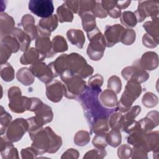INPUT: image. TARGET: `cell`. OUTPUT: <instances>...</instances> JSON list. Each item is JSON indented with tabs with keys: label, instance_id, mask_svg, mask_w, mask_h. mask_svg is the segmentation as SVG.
<instances>
[{
	"label": "cell",
	"instance_id": "6da1fadb",
	"mask_svg": "<svg viewBox=\"0 0 159 159\" xmlns=\"http://www.w3.org/2000/svg\"><path fill=\"white\" fill-rule=\"evenodd\" d=\"M48 65L53 72L55 78L60 76L65 71H68L83 79L91 75L94 71L93 68L77 53L62 54Z\"/></svg>",
	"mask_w": 159,
	"mask_h": 159
},
{
	"label": "cell",
	"instance_id": "7a4b0ae2",
	"mask_svg": "<svg viewBox=\"0 0 159 159\" xmlns=\"http://www.w3.org/2000/svg\"><path fill=\"white\" fill-rule=\"evenodd\" d=\"M101 93V88H93L88 86L86 90L77 98L80 102L84 115L90 127L93 122L101 117H109L117 109L104 107L99 101V95Z\"/></svg>",
	"mask_w": 159,
	"mask_h": 159
},
{
	"label": "cell",
	"instance_id": "3957f363",
	"mask_svg": "<svg viewBox=\"0 0 159 159\" xmlns=\"http://www.w3.org/2000/svg\"><path fill=\"white\" fill-rule=\"evenodd\" d=\"M89 41L86 53L89 58L93 61H98L103 57L106 47L104 35L98 27L93 30L87 32Z\"/></svg>",
	"mask_w": 159,
	"mask_h": 159
},
{
	"label": "cell",
	"instance_id": "277c9868",
	"mask_svg": "<svg viewBox=\"0 0 159 159\" xmlns=\"http://www.w3.org/2000/svg\"><path fill=\"white\" fill-rule=\"evenodd\" d=\"M141 93L142 87L140 83L133 80L128 81L125 90L119 101H118L117 110L120 112H126Z\"/></svg>",
	"mask_w": 159,
	"mask_h": 159
},
{
	"label": "cell",
	"instance_id": "5b68a950",
	"mask_svg": "<svg viewBox=\"0 0 159 159\" xmlns=\"http://www.w3.org/2000/svg\"><path fill=\"white\" fill-rule=\"evenodd\" d=\"M65 88L64 96L68 99H77L86 89V81L76 75L61 79Z\"/></svg>",
	"mask_w": 159,
	"mask_h": 159
},
{
	"label": "cell",
	"instance_id": "8992f818",
	"mask_svg": "<svg viewBox=\"0 0 159 159\" xmlns=\"http://www.w3.org/2000/svg\"><path fill=\"white\" fill-rule=\"evenodd\" d=\"M29 111L35 113V120L42 126L53 120V113L52 108L37 98H31Z\"/></svg>",
	"mask_w": 159,
	"mask_h": 159
},
{
	"label": "cell",
	"instance_id": "52a82bcc",
	"mask_svg": "<svg viewBox=\"0 0 159 159\" xmlns=\"http://www.w3.org/2000/svg\"><path fill=\"white\" fill-rule=\"evenodd\" d=\"M48 128L49 127L42 128L30 137L32 141L31 147L35 150L38 155L48 153L50 148L51 140Z\"/></svg>",
	"mask_w": 159,
	"mask_h": 159
},
{
	"label": "cell",
	"instance_id": "ba28073f",
	"mask_svg": "<svg viewBox=\"0 0 159 159\" xmlns=\"http://www.w3.org/2000/svg\"><path fill=\"white\" fill-rule=\"evenodd\" d=\"M158 1H139L137 9L134 12L137 22L143 21L147 17H151L152 19L158 17Z\"/></svg>",
	"mask_w": 159,
	"mask_h": 159
},
{
	"label": "cell",
	"instance_id": "9c48e42d",
	"mask_svg": "<svg viewBox=\"0 0 159 159\" xmlns=\"http://www.w3.org/2000/svg\"><path fill=\"white\" fill-rule=\"evenodd\" d=\"M29 124L23 118H17L10 124L6 130V137L12 142L20 140L28 130Z\"/></svg>",
	"mask_w": 159,
	"mask_h": 159
},
{
	"label": "cell",
	"instance_id": "30bf717a",
	"mask_svg": "<svg viewBox=\"0 0 159 159\" xmlns=\"http://www.w3.org/2000/svg\"><path fill=\"white\" fill-rule=\"evenodd\" d=\"M29 9L38 17L47 18L52 15L54 6L51 0H31L29 2Z\"/></svg>",
	"mask_w": 159,
	"mask_h": 159
},
{
	"label": "cell",
	"instance_id": "8fae6325",
	"mask_svg": "<svg viewBox=\"0 0 159 159\" xmlns=\"http://www.w3.org/2000/svg\"><path fill=\"white\" fill-rule=\"evenodd\" d=\"M121 75L125 80L135 81L140 84L145 82L149 78L148 73L136 65L125 67L122 70Z\"/></svg>",
	"mask_w": 159,
	"mask_h": 159
},
{
	"label": "cell",
	"instance_id": "7c38bea8",
	"mask_svg": "<svg viewBox=\"0 0 159 159\" xmlns=\"http://www.w3.org/2000/svg\"><path fill=\"white\" fill-rule=\"evenodd\" d=\"M29 69L34 76L45 84L50 82L55 78L53 72L49 65H47L44 62L40 61L31 65Z\"/></svg>",
	"mask_w": 159,
	"mask_h": 159
},
{
	"label": "cell",
	"instance_id": "4fadbf2b",
	"mask_svg": "<svg viewBox=\"0 0 159 159\" xmlns=\"http://www.w3.org/2000/svg\"><path fill=\"white\" fill-rule=\"evenodd\" d=\"M58 19L55 14H52L47 18H42L37 25L38 37L43 36L50 37L51 32L54 31L58 27Z\"/></svg>",
	"mask_w": 159,
	"mask_h": 159
},
{
	"label": "cell",
	"instance_id": "5bb4252c",
	"mask_svg": "<svg viewBox=\"0 0 159 159\" xmlns=\"http://www.w3.org/2000/svg\"><path fill=\"white\" fill-rule=\"evenodd\" d=\"M45 93L50 101L53 102H60L65 94L63 83L59 80H52L46 84Z\"/></svg>",
	"mask_w": 159,
	"mask_h": 159
},
{
	"label": "cell",
	"instance_id": "9a60e30c",
	"mask_svg": "<svg viewBox=\"0 0 159 159\" xmlns=\"http://www.w3.org/2000/svg\"><path fill=\"white\" fill-rule=\"evenodd\" d=\"M124 27L120 24L106 25L104 37L106 47H111L120 41V38Z\"/></svg>",
	"mask_w": 159,
	"mask_h": 159
},
{
	"label": "cell",
	"instance_id": "2e32d148",
	"mask_svg": "<svg viewBox=\"0 0 159 159\" xmlns=\"http://www.w3.org/2000/svg\"><path fill=\"white\" fill-rule=\"evenodd\" d=\"M134 65L140 66L144 70H153L158 65V55L154 52H147L142 55L140 59L137 60Z\"/></svg>",
	"mask_w": 159,
	"mask_h": 159
},
{
	"label": "cell",
	"instance_id": "e0dca14e",
	"mask_svg": "<svg viewBox=\"0 0 159 159\" xmlns=\"http://www.w3.org/2000/svg\"><path fill=\"white\" fill-rule=\"evenodd\" d=\"M140 129L148 133L151 132L159 124V115L157 111H152L147 113V116L139 121Z\"/></svg>",
	"mask_w": 159,
	"mask_h": 159
},
{
	"label": "cell",
	"instance_id": "ac0fdd59",
	"mask_svg": "<svg viewBox=\"0 0 159 159\" xmlns=\"http://www.w3.org/2000/svg\"><path fill=\"white\" fill-rule=\"evenodd\" d=\"M1 154L4 159L19 158V153L17 148L14 147L11 141L6 136L1 137Z\"/></svg>",
	"mask_w": 159,
	"mask_h": 159
},
{
	"label": "cell",
	"instance_id": "d6986e66",
	"mask_svg": "<svg viewBox=\"0 0 159 159\" xmlns=\"http://www.w3.org/2000/svg\"><path fill=\"white\" fill-rule=\"evenodd\" d=\"M52 45L50 37L39 36L35 39V49L44 59L53 56L52 52Z\"/></svg>",
	"mask_w": 159,
	"mask_h": 159
},
{
	"label": "cell",
	"instance_id": "ffe728a7",
	"mask_svg": "<svg viewBox=\"0 0 159 159\" xmlns=\"http://www.w3.org/2000/svg\"><path fill=\"white\" fill-rule=\"evenodd\" d=\"M30 105V98L24 96H20L9 100V107L11 111L18 114L29 111Z\"/></svg>",
	"mask_w": 159,
	"mask_h": 159
},
{
	"label": "cell",
	"instance_id": "44dd1931",
	"mask_svg": "<svg viewBox=\"0 0 159 159\" xmlns=\"http://www.w3.org/2000/svg\"><path fill=\"white\" fill-rule=\"evenodd\" d=\"M20 24L24 32L30 37L32 40H35L37 38V27L35 25V19L32 15L27 14L23 16L21 19Z\"/></svg>",
	"mask_w": 159,
	"mask_h": 159
},
{
	"label": "cell",
	"instance_id": "7402d4cb",
	"mask_svg": "<svg viewBox=\"0 0 159 159\" xmlns=\"http://www.w3.org/2000/svg\"><path fill=\"white\" fill-rule=\"evenodd\" d=\"M99 99L101 104L104 107L108 109L115 107L118 103L116 93L109 89L101 92L99 95Z\"/></svg>",
	"mask_w": 159,
	"mask_h": 159
},
{
	"label": "cell",
	"instance_id": "603a6c76",
	"mask_svg": "<svg viewBox=\"0 0 159 159\" xmlns=\"http://www.w3.org/2000/svg\"><path fill=\"white\" fill-rule=\"evenodd\" d=\"M44 58L40 55L35 48H30L26 50L20 58V62L23 65H34L42 61Z\"/></svg>",
	"mask_w": 159,
	"mask_h": 159
},
{
	"label": "cell",
	"instance_id": "cb8c5ba5",
	"mask_svg": "<svg viewBox=\"0 0 159 159\" xmlns=\"http://www.w3.org/2000/svg\"><path fill=\"white\" fill-rule=\"evenodd\" d=\"M14 19L6 12H1L0 15L1 38L9 35L15 28Z\"/></svg>",
	"mask_w": 159,
	"mask_h": 159
},
{
	"label": "cell",
	"instance_id": "d4e9b609",
	"mask_svg": "<svg viewBox=\"0 0 159 159\" xmlns=\"http://www.w3.org/2000/svg\"><path fill=\"white\" fill-rule=\"evenodd\" d=\"M9 35H11L15 38H16V39L18 40L20 44V50L22 52H25L26 50L29 49V47L30 44L32 39L22 29L17 27H15Z\"/></svg>",
	"mask_w": 159,
	"mask_h": 159
},
{
	"label": "cell",
	"instance_id": "484cf974",
	"mask_svg": "<svg viewBox=\"0 0 159 159\" xmlns=\"http://www.w3.org/2000/svg\"><path fill=\"white\" fill-rule=\"evenodd\" d=\"M159 133L158 131L150 132L147 134L145 148L148 152L152 151L153 155L158 157Z\"/></svg>",
	"mask_w": 159,
	"mask_h": 159
},
{
	"label": "cell",
	"instance_id": "4316f807",
	"mask_svg": "<svg viewBox=\"0 0 159 159\" xmlns=\"http://www.w3.org/2000/svg\"><path fill=\"white\" fill-rule=\"evenodd\" d=\"M146 132H143L141 129L137 130L128 136L127 139V143L132 145L134 147H143L145 150V142H146Z\"/></svg>",
	"mask_w": 159,
	"mask_h": 159
},
{
	"label": "cell",
	"instance_id": "83f0119b",
	"mask_svg": "<svg viewBox=\"0 0 159 159\" xmlns=\"http://www.w3.org/2000/svg\"><path fill=\"white\" fill-rule=\"evenodd\" d=\"M66 37L71 44L80 48L83 47L85 42V37L82 30L71 29L67 31Z\"/></svg>",
	"mask_w": 159,
	"mask_h": 159
},
{
	"label": "cell",
	"instance_id": "f1b7e54d",
	"mask_svg": "<svg viewBox=\"0 0 159 159\" xmlns=\"http://www.w3.org/2000/svg\"><path fill=\"white\" fill-rule=\"evenodd\" d=\"M109 117H101L95 119L90 126L91 130L95 134H107L109 130Z\"/></svg>",
	"mask_w": 159,
	"mask_h": 159
},
{
	"label": "cell",
	"instance_id": "f546056e",
	"mask_svg": "<svg viewBox=\"0 0 159 159\" xmlns=\"http://www.w3.org/2000/svg\"><path fill=\"white\" fill-rule=\"evenodd\" d=\"M16 78L24 86H29L34 83L35 78L29 68H21L16 73Z\"/></svg>",
	"mask_w": 159,
	"mask_h": 159
},
{
	"label": "cell",
	"instance_id": "4dcf8cb0",
	"mask_svg": "<svg viewBox=\"0 0 159 159\" xmlns=\"http://www.w3.org/2000/svg\"><path fill=\"white\" fill-rule=\"evenodd\" d=\"M52 52L53 55L68 50V44L65 39L61 35H57L52 41Z\"/></svg>",
	"mask_w": 159,
	"mask_h": 159
},
{
	"label": "cell",
	"instance_id": "1f68e13d",
	"mask_svg": "<svg viewBox=\"0 0 159 159\" xmlns=\"http://www.w3.org/2000/svg\"><path fill=\"white\" fill-rule=\"evenodd\" d=\"M80 17L81 18L83 28L86 32L93 30L97 27L95 16L93 15L92 12H85Z\"/></svg>",
	"mask_w": 159,
	"mask_h": 159
},
{
	"label": "cell",
	"instance_id": "d6a6232c",
	"mask_svg": "<svg viewBox=\"0 0 159 159\" xmlns=\"http://www.w3.org/2000/svg\"><path fill=\"white\" fill-rule=\"evenodd\" d=\"M143 27L147 32V34L153 37L156 40L159 39V22L158 17L147 21L143 24Z\"/></svg>",
	"mask_w": 159,
	"mask_h": 159
},
{
	"label": "cell",
	"instance_id": "836d02e7",
	"mask_svg": "<svg viewBox=\"0 0 159 159\" xmlns=\"http://www.w3.org/2000/svg\"><path fill=\"white\" fill-rule=\"evenodd\" d=\"M57 16L60 22H72L73 20V13L67 7L65 2L60 6L57 10Z\"/></svg>",
	"mask_w": 159,
	"mask_h": 159
},
{
	"label": "cell",
	"instance_id": "e575fe53",
	"mask_svg": "<svg viewBox=\"0 0 159 159\" xmlns=\"http://www.w3.org/2000/svg\"><path fill=\"white\" fill-rule=\"evenodd\" d=\"M125 122L124 115L115 111L112 112L108 117V124L111 129H120Z\"/></svg>",
	"mask_w": 159,
	"mask_h": 159
},
{
	"label": "cell",
	"instance_id": "d590c367",
	"mask_svg": "<svg viewBox=\"0 0 159 159\" xmlns=\"http://www.w3.org/2000/svg\"><path fill=\"white\" fill-rule=\"evenodd\" d=\"M106 137L107 145L112 147H117L121 143L122 135L120 129H111V130L106 134Z\"/></svg>",
	"mask_w": 159,
	"mask_h": 159
},
{
	"label": "cell",
	"instance_id": "8d00e7d4",
	"mask_svg": "<svg viewBox=\"0 0 159 159\" xmlns=\"http://www.w3.org/2000/svg\"><path fill=\"white\" fill-rule=\"evenodd\" d=\"M121 24L129 29L137 25V20L135 14L132 11H124L120 16Z\"/></svg>",
	"mask_w": 159,
	"mask_h": 159
},
{
	"label": "cell",
	"instance_id": "74e56055",
	"mask_svg": "<svg viewBox=\"0 0 159 159\" xmlns=\"http://www.w3.org/2000/svg\"><path fill=\"white\" fill-rule=\"evenodd\" d=\"M1 77L6 82L11 81L14 78V70L9 63L1 65Z\"/></svg>",
	"mask_w": 159,
	"mask_h": 159
},
{
	"label": "cell",
	"instance_id": "f35d334b",
	"mask_svg": "<svg viewBox=\"0 0 159 159\" xmlns=\"http://www.w3.org/2000/svg\"><path fill=\"white\" fill-rule=\"evenodd\" d=\"M0 120H1V134L2 135L7 130L8 127L12 121V116L4 110L2 106H1L0 112Z\"/></svg>",
	"mask_w": 159,
	"mask_h": 159
},
{
	"label": "cell",
	"instance_id": "ab89813d",
	"mask_svg": "<svg viewBox=\"0 0 159 159\" xmlns=\"http://www.w3.org/2000/svg\"><path fill=\"white\" fill-rule=\"evenodd\" d=\"M136 34L134 30L132 29H124L123 30L120 42H122L125 45H131L133 44L135 40Z\"/></svg>",
	"mask_w": 159,
	"mask_h": 159
},
{
	"label": "cell",
	"instance_id": "60d3db41",
	"mask_svg": "<svg viewBox=\"0 0 159 159\" xmlns=\"http://www.w3.org/2000/svg\"><path fill=\"white\" fill-rule=\"evenodd\" d=\"M90 140L89 133L86 130H79L74 137V143L80 147L84 146Z\"/></svg>",
	"mask_w": 159,
	"mask_h": 159
},
{
	"label": "cell",
	"instance_id": "b9f144b4",
	"mask_svg": "<svg viewBox=\"0 0 159 159\" xmlns=\"http://www.w3.org/2000/svg\"><path fill=\"white\" fill-rule=\"evenodd\" d=\"M1 43L7 45L12 50V53H16L20 49L18 40L11 35H7L1 38Z\"/></svg>",
	"mask_w": 159,
	"mask_h": 159
},
{
	"label": "cell",
	"instance_id": "7bdbcfd3",
	"mask_svg": "<svg viewBox=\"0 0 159 159\" xmlns=\"http://www.w3.org/2000/svg\"><path fill=\"white\" fill-rule=\"evenodd\" d=\"M142 104L148 108H152L156 106L158 102V98L156 94L152 92L145 93L142 99Z\"/></svg>",
	"mask_w": 159,
	"mask_h": 159
},
{
	"label": "cell",
	"instance_id": "ee69618b",
	"mask_svg": "<svg viewBox=\"0 0 159 159\" xmlns=\"http://www.w3.org/2000/svg\"><path fill=\"white\" fill-rule=\"evenodd\" d=\"M79 2V11L78 15L81 16L83 14L87 12H92L94 9L96 1L94 0L89 1H78Z\"/></svg>",
	"mask_w": 159,
	"mask_h": 159
},
{
	"label": "cell",
	"instance_id": "f6af8a7d",
	"mask_svg": "<svg viewBox=\"0 0 159 159\" xmlns=\"http://www.w3.org/2000/svg\"><path fill=\"white\" fill-rule=\"evenodd\" d=\"M107 88L114 91L116 94L119 93L122 89V82L120 79L117 76H111L107 81Z\"/></svg>",
	"mask_w": 159,
	"mask_h": 159
},
{
	"label": "cell",
	"instance_id": "bcb514c9",
	"mask_svg": "<svg viewBox=\"0 0 159 159\" xmlns=\"http://www.w3.org/2000/svg\"><path fill=\"white\" fill-rule=\"evenodd\" d=\"M123 131L128 134H130L137 130L140 129V126L139 121H136L134 119L125 120L122 127L121 128Z\"/></svg>",
	"mask_w": 159,
	"mask_h": 159
},
{
	"label": "cell",
	"instance_id": "7dc6e473",
	"mask_svg": "<svg viewBox=\"0 0 159 159\" xmlns=\"http://www.w3.org/2000/svg\"><path fill=\"white\" fill-rule=\"evenodd\" d=\"M106 134H98L94 137L92 143L93 145L99 149H105L107 145L106 142Z\"/></svg>",
	"mask_w": 159,
	"mask_h": 159
},
{
	"label": "cell",
	"instance_id": "c3c4849f",
	"mask_svg": "<svg viewBox=\"0 0 159 159\" xmlns=\"http://www.w3.org/2000/svg\"><path fill=\"white\" fill-rule=\"evenodd\" d=\"M132 148L127 144L121 145L117 149V156L121 159H127L131 157Z\"/></svg>",
	"mask_w": 159,
	"mask_h": 159
},
{
	"label": "cell",
	"instance_id": "681fc988",
	"mask_svg": "<svg viewBox=\"0 0 159 159\" xmlns=\"http://www.w3.org/2000/svg\"><path fill=\"white\" fill-rule=\"evenodd\" d=\"M105 149L96 148L88 151L84 155L83 158H103L106 155Z\"/></svg>",
	"mask_w": 159,
	"mask_h": 159
},
{
	"label": "cell",
	"instance_id": "f907efd6",
	"mask_svg": "<svg viewBox=\"0 0 159 159\" xmlns=\"http://www.w3.org/2000/svg\"><path fill=\"white\" fill-rule=\"evenodd\" d=\"M12 53L11 48L7 45L1 43V65L7 63Z\"/></svg>",
	"mask_w": 159,
	"mask_h": 159
},
{
	"label": "cell",
	"instance_id": "816d5d0a",
	"mask_svg": "<svg viewBox=\"0 0 159 159\" xmlns=\"http://www.w3.org/2000/svg\"><path fill=\"white\" fill-rule=\"evenodd\" d=\"M103 84V77L100 74L92 76L88 80V86L93 88H101Z\"/></svg>",
	"mask_w": 159,
	"mask_h": 159
},
{
	"label": "cell",
	"instance_id": "f5cc1de1",
	"mask_svg": "<svg viewBox=\"0 0 159 159\" xmlns=\"http://www.w3.org/2000/svg\"><path fill=\"white\" fill-rule=\"evenodd\" d=\"M142 43L146 47L153 48L158 45V40H156L153 37L146 33L142 37Z\"/></svg>",
	"mask_w": 159,
	"mask_h": 159
},
{
	"label": "cell",
	"instance_id": "db71d44e",
	"mask_svg": "<svg viewBox=\"0 0 159 159\" xmlns=\"http://www.w3.org/2000/svg\"><path fill=\"white\" fill-rule=\"evenodd\" d=\"M141 111V107L139 106H134L130 107L125 113L124 116L125 120H133L139 114Z\"/></svg>",
	"mask_w": 159,
	"mask_h": 159
},
{
	"label": "cell",
	"instance_id": "11a10c76",
	"mask_svg": "<svg viewBox=\"0 0 159 159\" xmlns=\"http://www.w3.org/2000/svg\"><path fill=\"white\" fill-rule=\"evenodd\" d=\"M148 152L142 147H134L132 152L131 157L132 158H148Z\"/></svg>",
	"mask_w": 159,
	"mask_h": 159
},
{
	"label": "cell",
	"instance_id": "9f6ffc18",
	"mask_svg": "<svg viewBox=\"0 0 159 159\" xmlns=\"http://www.w3.org/2000/svg\"><path fill=\"white\" fill-rule=\"evenodd\" d=\"M92 13L95 17L99 18H104L107 16V12L102 7L101 2H96L95 6L92 11Z\"/></svg>",
	"mask_w": 159,
	"mask_h": 159
},
{
	"label": "cell",
	"instance_id": "6f0895ef",
	"mask_svg": "<svg viewBox=\"0 0 159 159\" xmlns=\"http://www.w3.org/2000/svg\"><path fill=\"white\" fill-rule=\"evenodd\" d=\"M21 158L24 159H29V158H35L38 155L37 152L34 148L32 147L23 148L21 152Z\"/></svg>",
	"mask_w": 159,
	"mask_h": 159
},
{
	"label": "cell",
	"instance_id": "680465c9",
	"mask_svg": "<svg viewBox=\"0 0 159 159\" xmlns=\"http://www.w3.org/2000/svg\"><path fill=\"white\" fill-rule=\"evenodd\" d=\"M8 98L9 100H11L14 98H16L18 96H22V92L20 89L17 86H12L8 90L7 93Z\"/></svg>",
	"mask_w": 159,
	"mask_h": 159
},
{
	"label": "cell",
	"instance_id": "91938a15",
	"mask_svg": "<svg viewBox=\"0 0 159 159\" xmlns=\"http://www.w3.org/2000/svg\"><path fill=\"white\" fill-rule=\"evenodd\" d=\"M65 4L67 7L75 14H78L79 11V2L78 1H65Z\"/></svg>",
	"mask_w": 159,
	"mask_h": 159
},
{
	"label": "cell",
	"instance_id": "94428289",
	"mask_svg": "<svg viewBox=\"0 0 159 159\" xmlns=\"http://www.w3.org/2000/svg\"><path fill=\"white\" fill-rule=\"evenodd\" d=\"M79 152L74 148H69L65 152L61 158H78L79 157Z\"/></svg>",
	"mask_w": 159,
	"mask_h": 159
},
{
	"label": "cell",
	"instance_id": "6125c7cd",
	"mask_svg": "<svg viewBox=\"0 0 159 159\" xmlns=\"http://www.w3.org/2000/svg\"><path fill=\"white\" fill-rule=\"evenodd\" d=\"M101 4L102 7L107 12L116 6L117 1H111V0L106 1V0H104V1H101Z\"/></svg>",
	"mask_w": 159,
	"mask_h": 159
},
{
	"label": "cell",
	"instance_id": "be15d7a7",
	"mask_svg": "<svg viewBox=\"0 0 159 159\" xmlns=\"http://www.w3.org/2000/svg\"><path fill=\"white\" fill-rule=\"evenodd\" d=\"M107 15H109V16H111L112 18H118L121 15V10L117 8V6H116L112 9L107 12Z\"/></svg>",
	"mask_w": 159,
	"mask_h": 159
},
{
	"label": "cell",
	"instance_id": "e7e4bbea",
	"mask_svg": "<svg viewBox=\"0 0 159 159\" xmlns=\"http://www.w3.org/2000/svg\"><path fill=\"white\" fill-rule=\"evenodd\" d=\"M130 1H117L116 6L119 9H126L130 4Z\"/></svg>",
	"mask_w": 159,
	"mask_h": 159
}]
</instances>
